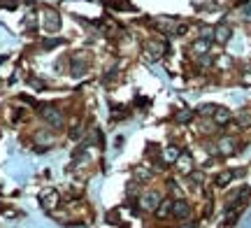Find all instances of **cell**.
I'll return each mask as SVG.
<instances>
[{"mask_svg": "<svg viewBox=\"0 0 251 228\" xmlns=\"http://www.w3.org/2000/svg\"><path fill=\"white\" fill-rule=\"evenodd\" d=\"M174 212H177V214H186V205H179V202H177V205H174Z\"/></svg>", "mask_w": 251, "mask_h": 228, "instance_id": "1", "label": "cell"}]
</instances>
